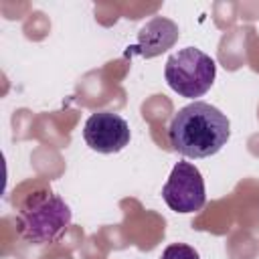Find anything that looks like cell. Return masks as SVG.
<instances>
[{
  "mask_svg": "<svg viewBox=\"0 0 259 259\" xmlns=\"http://www.w3.org/2000/svg\"><path fill=\"white\" fill-rule=\"evenodd\" d=\"M231 138L229 117L206 101H192L178 109L168 125V142L186 158H208Z\"/></svg>",
  "mask_w": 259,
  "mask_h": 259,
  "instance_id": "obj_1",
  "label": "cell"
},
{
  "mask_svg": "<svg viewBox=\"0 0 259 259\" xmlns=\"http://www.w3.org/2000/svg\"><path fill=\"white\" fill-rule=\"evenodd\" d=\"M71 227L69 204L53 192L30 194L18 210V231L28 243L51 245L59 241Z\"/></svg>",
  "mask_w": 259,
  "mask_h": 259,
  "instance_id": "obj_2",
  "label": "cell"
},
{
  "mask_svg": "<svg viewBox=\"0 0 259 259\" xmlns=\"http://www.w3.org/2000/svg\"><path fill=\"white\" fill-rule=\"evenodd\" d=\"M164 77L170 89H174L178 95L190 99L202 97L214 83L217 63L200 49L186 47L168 57Z\"/></svg>",
  "mask_w": 259,
  "mask_h": 259,
  "instance_id": "obj_3",
  "label": "cell"
},
{
  "mask_svg": "<svg viewBox=\"0 0 259 259\" xmlns=\"http://www.w3.org/2000/svg\"><path fill=\"white\" fill-rule=\"evenodd\" d=\"M162 198L180 214L200 210L206 202V188L200 170L190 162H178L162 188Z\"/></svg>",
  "mask_w": 259,
  "mask_h": 259,
  "instance_id": "obj_4",
  "label": "cell"
},
{
  "mask_svg": "<svg viewBox=\"0 0 259 259\" xmlns=\"http://www.w3.org/2000/svg\"><path fill=\"white\" fill-rule=\"evenodd\" d=\"M83 138L91 150L99 154H115L130 144V125L117 113L97 111L85 121Z\"/></svg>",
  "mask_w": 259,
  "mask_h": 259,
  "instance_id": "obj_5",
  "label": "cell"
},
{
  "mask_svg": "<svg viewBox=\"0 0 259 259\" xmlns=\"http://www.w3.org/2000/svg\"><path fill=\"white\" fill-rule=\"evenodd\" d=\"M180 30L178 24L166 16H154L152 20H148L140 32H138V42L134 47H127V51L123 53L125 57H142V59H154L162 53H166L168 49L174 47V42L178 40Z\"/></svg>",
  "mask_w": 259,
  "mask_h": 259,
  "instance_id": "obj_6",
  "label": "cell"
},
{
  "mask_svg": "<svg viewBox=\"0 0 259 259\" xmlns=\"http://www.w3.org/2000/svg\"><path fill=\"white\" fill-rule=\"evenodd\" d=\"M160 259H200V257L194 247L184 245V243H172L162 251Z\"/></svg>",
  "mask_w": 259,
  "mask_h": 259,
  "instance_id": "obj_7",
  "label": "cell"
}]
</instances>
